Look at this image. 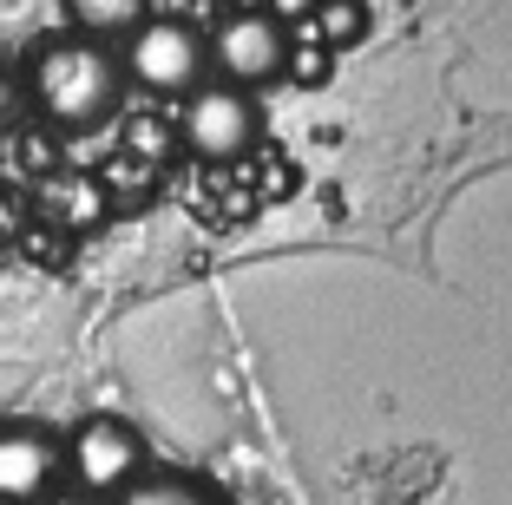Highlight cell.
Segmentation results:
<instances>
[{
  "label": "cell",
  "instance_id": "obj_1",
  "mask_svg": "<svg viewBox=\"0 0 512 505\" xmlns=\"http://www.w3.org/2000/svg\"><path fill=\"white\" fill-rule=\"evenodd\" d=\"M125 60L119 46H99L86 33H46L27 53V99L53 132H99L125 105Z\"/></svg>",
  "mask_w": 512,
  "mask_h": 505
},
{
  "label": "cell",
  "instance_id": "obj_10",
  "mask_svg": "<svg viewBox=\"0 0 512 505\" xmlns=\"http://www.w3.org/2000/svg\"><path fill=\"white\" fill-rule=\"evenodd\" d=\"M309 27H316L329 46H355L368 33V7H355V0H329V7H309Z\"/></svg>",
  "mask_w": 512,
  "mask_h": 505
},
{
  "label": "cell",
  "instance_id": "obj_6",
  "mask_svg": "<svg viewBox=\"0 0 512 505\" xmlns=\"http://www.w3.org/2000/svg\"><path fill=\"white\" fill-rule=\"evenodd\" d=\"M66 479V440L46 420H0V505H46Z\"/></svg>",
  "mask_w": 512,
  "mask_h": 505
},
{
  "label": "cell",
  "instance_id": "obj_9",
  "mask_svg": "<svg viewBox=\"0 0 512 505\" xmlns=\"http://www.w3.org/2000/svg\"><path fill=\"white\" fill-rule=\"evenodd\" d=\"M125 151H132L145 171H165L171 158H178V119H165V112H138V119H125Z\"/></svg>",
  "mask_w": 512,
  "mask_h": 505
},
{
  "label": "cell",
  "instance_id": "obj_4",
  "mask_svg": "<svg viewBox=\"0 0 512 505\" xmlns=\"http://www.w3.org/2000/svg\"><path fill=\"white\" fill-rule=\"evenodd\" d=\"M145 473V440H138L132 420L119 414H86L66 433V479H73L79 499H119L132 479Z\"/></svg>",
  "mask_w": 512,
  "mask_h": 505
},
{
  "label": "cell",
  "instance_id": "obj_11",
  "mask_svg": "<svg viewBox=\"0 0 512 505\" xmlns=\"http://www.w3.org/2000/svg\"><path fill=\"white\" fill-rule=\"evenodd\" d=\"M14 112V79H7V66H0V119Z\"/></svg>",
  "mask_w": 512,
  "mask_h": 505
},
{
  "label": "cell",
  "instance_id": "obj_7",
  "mask_svg": "<svg viewBox=\"0 0 512 505\" xmlns=\"http://www.w3.org/2000/svg\"><path fill=\"white\" fill-rule=\"evenodd\" d=\"M151 14L158 7H145V0H66V33H86L99 46H112V40L125 46Z\"/></svg>",
  "mask_w": 512,
  "mask_h": 505
},
{
  "label": "cell",
  "instance_id": "obj_2",
  "mask_svg": "<svg viewBox=\"0 0 512 505\" xmlns=\"http://www.w3.org/2000/svg\"><path fill=\"white\" fill-rule=\"evenodd\" d=\"M125 86L145 99H191L197 86H211V33L184 14H151L132 40L119 46Z\"/></svg>",
  "mask_w": 512,
  "mask_h": 505
},
{
  "label": "cell",
  "instance_id": "obj_3",
  "mask_svg": "<svg viewBox=\"0 0 512 505\" xmlns=\"http://www.w3.org/2000/svg\"><path fill=\"white\" fill-rule=\"evenodd\" d=\"M289 73V27L276 7H230L211 27V79L256 92Z\"/></svg>",
  "mask_w": 512,
  "mask_h": 505
},
{
  "label": "cell",
  "instance_id": "obj_8",
  "mask_svg": "<svg viewBox=\"0 0 512 505\" xmlns=\"http://www.w3.org/2000/svg\"><path fill=\"white\" fill-rule=\"evenodd\" d=\"M112 505H224V499L191 473H138Z\"/></svg>",
  "mask_w": 512,
  "mask_h": 505
},
{
  "label": "cell",
  "instance_id": "obj_5",
  "mask_svg": "<svg viewBox=\"0 0 512 505\" xmlns=\"http://www.w3.org/2000/svg\"><path fill=\"white\" fill-rule=\"evenodd\" d=\"M171 119H178L184 158H197V164H237L256 145V99L237 86H217V79L197 86Z\"/></svg>",
  "mask_w": 512,
  "mask_h": 505
},
{
  "label": "cell",
  "instance_id": "obj_12",
  "mask_svg": "<svg viewBox=\"0 0 512 505\" xmlns=\"http://www.w3.org/2000/svg\"><path fill=\"white\" fill-rule=\"evenodd\" d=\"M46 505H92V499H79V492L66 486V492H53V499H46Z\"/></svg>",
  "mask_w": 512,
  "mask_h": 505
}]
</instances>
